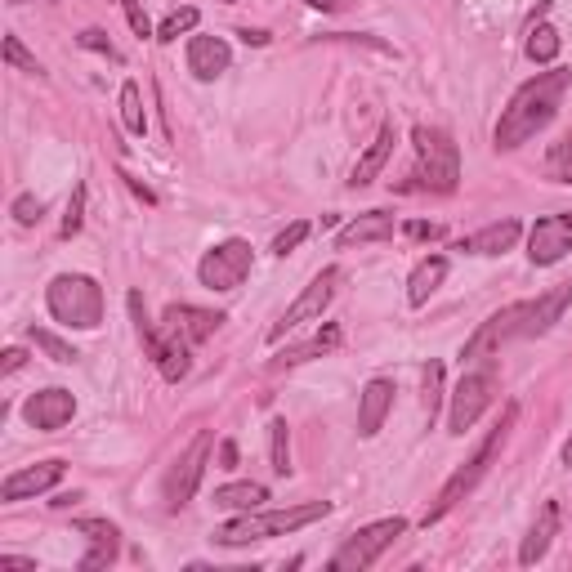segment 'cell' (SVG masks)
I'll return each mask as SVG.
<instances>
[{"label": "cell", "instance_id": "cell-1", "mask_svg": "<svg viewBox=\"0 0 572 572\" xmlns=\"http://www.w3.org/2000/svg\"><path fill=\"white\" fill-rule=\"evenodd\" d=\"M568 300H572V282H559L555 291L537 295V300H519V304H510V309L492 313V318L483 322V327L474 331L470 340H465L461 362H465V367H474V362H488V358H497L505 345H514V340L546 336V331L555 327L559 318H564Z\"/></svg>", "mask_w": 572, "mask_h": 572}, {"label": "cell", "instance_id": "cell-2", "mask_svg": "<svg viewBox=\"0 0 572 572\" xmlns=\"http://www.w3.org/2000/svg\"><path fill=\"white\" fill-rule=\"evenodd\" d=\"M568 85H572V68H550V72H537L532 81H523L497 121V135H492L497 152L523 148L528 139H537L555 121V112L564 108Z\"/></svg>", "mask_w": 572, "mask_h": 572}, {"label": "cell", "instance_id": "cell-3", "mask_svg": "<svg viewBox=\"0 0 572 572\" xmlns=\"http://www.w3.org/2000/svg\"><path fill=\"white\" fill-rule=\"evenodd\" d=\"M322 514H331V501H309V505H291V510H242L237 519L219 523L211 532L215 546H251V541H273V537H291V532L318 523Z\"/></svg>", "mask_w": 572, "mask_h": 572}, {"label": "cell", "instance_id": "cell-4", "mask_svg": "<svg viewBox=\"0 0 572 572\" xmlns=\"http://www.w3.org/2000/svg\"><path fill=\"white\" fill-rule=\"evenodd\" d=\"M514 416H519V407L510 403V407H505V412H501V421L488 429V438H483V443L474 447V456H470V461H465L461 470H456L452 479L443 483V492H438V501L429 505V514H425V528H429V523H438V519H443V514H452L456 505H461V501L470 497L474 488H479V479L492 470V461H497V452H501L505 434H510V429H514Z\"/></svg>", "mask_w": 572, "mask_h": 572}, {"label": "cell", "instance_id": "cell-5", "mask_svg": "<svg viewBox=\"0 0 572 572\" xmlns=\"http://www.w3.org/2000/svg\"><path fill=\"white\" fill-rule=\"evenodd\" d=\"M45 304H50L54 322L76 331H94L103 322V286L85 273H59L45 291Z\"/></svg>", "mask_w": 572, "mask_h": 572}, {"label": "cell", "instance_id": "cell-6", "mask_svg": "<svg viewBox=\"0 0 572 572\" xmlns=\"http://www.w3.org/2000/svg\"><path fill=\"white\" fill-rule=\"evenodd\" d=\"M412 143H416V179H421L425 193H456V184H461V152H456L452 135L438 126H416Z\"/></svg>", "mask_w": 572, "mask_h": 572}, {"label": "cell", "instance_id": "cell-7", "mask_svg": "<svg viewBox=\"0 0 572 572\" xmlns=\"http://www.w3.org/2000/svg\"><path fill=\"white\" fill-rule=\"evenodd\" d=\"M126 304H130V318H135V331H139L143 349H148V358L157 362V371L170 380V385H179V380L188 376V367H193V358H188V345H184V340H175V336H166L157 322H148L139 291H130Z\"/></svg>", "mask_w": 572, "mask_h": 572}, {"label": "cell", "instance_id": "cell-8", "mask_svg": "<svg viewBox=\"0 0 572 572\" xmlns=\"http://www.w3.org/2000/svg\"><path fill=\"white\" fill-rule=\"evenodd\" d=\"M403 532H407V519H398V514H394V519L367 523V528H358L354 537H349L345 546L331 555L327 568H331V572H362V568H371L389 546H394L398 537H403Z\"/></svg>", "mask_w": 572, "mask_h": 572}, {"label": "cell", "instance_id": "cell-9", "mask_svg": "<svg viewBox=\"0 0 572 572\" xmlns=\"http://www.w3.org/2000/svg\"><path fill=\"white\" fill-rule=\"evenodd\" d=\"M251 264H255L251 242L228 237V242H219V246H211V251L202 255L197 278H202V286H211V291H237V286L246 282V273H251Z\"/></svg>", "mask_w": 572, "mask_h": 572}, {"label": "cell", "instance_id": "cell-10", "mask_svg": "<svg viewBox=\"0 0 572 572\" xmlns=\"http://www.w3.org/2000/svg\"><path fill=\"white\" fill-rule=\"evenodd\" d=\"M492 394H497V371H465L461 385L452 389V412H447V429L452 434H465L483 412H488Z\"/></svg>", "mask_w": 572, "mask_h": 572}, {"label": "cell", "instance_id": "cell-11", "mask_svg": "<svg viewBox=\"0 0 572 572\" xmlns=\"http://www.w3.org/2000/svg\"><path fill=\"white\" fill-rule=\"evenodd\" d=\"M211 443H215L211 429H202V434H197L193 443L184 447V456L170 465V474H166V505H170V510H184V505L193 501L197 483H202V474H206V456H211Z\"/></svg>", "mask_w": 572, "mask_h": 572}, {"label": "cell", "instance_id": "cell-12", "mask_svg": "<svg viewBox=\"0 0 572 572\" xmlns=\"http://www.w3.org/2000/svg\"><path fill=\"white\" fill-rule=\"evenodd\" d=\"M336 282H340V269H322L318 278H313L309 286H304L300 295H295V304L282 313L278 322H273V331H269V340H282L286 331H295V327H304V322H313L322 309L331 304V295H336Z\"/></svg>", "mask_w": 572, "mask_h": 572}, {"label": "cell", "instance_id": "cell-13", "mask_svg": "<svg viewBox=\"0 0 572 572\" xmlns=\"http://www.w3.org/2000/svg\"><path fill=\"white\" fill-rule=\"evenodd\" d=\"M568 251H572V211L546 215V219L532 224V233H528V260L532 264L550 269V264H559Z\"/></svg>", "mask_w": 572, "mask_h": 572}, {"label": "cell", "instance_id": "cell-14", "mask_svg": "<svg viewBox=\"0 0 572 572\" xmlns=\"http://www.w3.org/2000/svg\"><path fill=\"white\" fill-rule=\"evenodd\" d=\"M219 322H224V313H211V309H197V304H170L166 313H161V331L175 340H184L188 349L202 345V340H211L219 331Z\"/></svg>", "mask_w": 572, "mask_h": 572}, {"label": "cell", "instance_id": "cell-15", "mask_svg": "<svg viewBox=\"0 0 572 572\" xmlns=\"http://www.w3.org/2000/svg\"><path fill=\"white\" fill-rule=\"evenodd\" d=\"M23 416L32 429H45V434H54V429H63L76 416V398L68 389H41V394H32L23 403Z\"/></svg>", "mask_w": 572, "mask_h": 572}, {"label": "cell", "instance_id": "cell-16", "mask_svg": "<svg viewBox=\"0 0 572 572\" xmlns=\"http://www.w3.org/2000/svg\"><path fill=\"white\" fill-rule=\"evenodd\" d=\"M63 470H68V465H63V461H41V465H27V470L9 474V479L0 483V501H27V497H41V492H50L54 483L63 479Z\"/></svg>", "mask_w": 572, "mask_h": 572}, {"label": "cell", "instance_id": "cell-17", "mask_svg": "<svg viewBox=\"0 0 572 572\" xmlns=\"http://www.w3.org/2000/svg\"><path fill=\"white\" fill-rule=\"evenodd\" d=\"M228 63H233V50L219 36H193L188 41V72L197 81H215L219 72H228Z\"/></svg>", "mask_w": 572, "mask_h": 572}, {"label": "cell", "instance_id": "cell-18", "mask_svg": "<svg viewBox=\"0 0 572 572\" xmlns=\"http://www.w3.org/2000/svg\"><path fill=\"white\" fill-rule=\"evenodd\" d=\"M389 407H394V385H389V380H367V389H362V398H358V434L376 438Z\"/></svg>", "mask_w": 572, "mask_h": 572}, {"label": "cell", "instance_id": "cell-19", "mask_svg": "<svg viewBox=\"0 0 572 572\" xmlns=\"http://www.w3.org/2000/svg\"><path fill=\"white\" fill-rule=\"evenodd\" d=\"M519 233H523L519 219H497V224H488V228H479V233L461 237V246H456V251H465V255H505L514 242H519Z\"/></svg>", "mask_w": 572, "mask_h": 572}, {"label": "cell", "instance_id": "cell-20", "mask_svg": "<svg viewBox=\"0 0 572 572\" xmlns=\"http://www.w3.org/2000/svg\"><path fill=\"white\" fill-rule=\"evenodd\" d=\"M72 528H76V532H85V537L94 541V550L81 559V568H85V572H90V568H103V564H112V559H117V546H121L117 523H108V519H76Z\"/></svg>", "mask_w": 572, "mask_h": 572}, {"label": "cell", "instance_id": "cell-21", "mask_svg": "<svg viewBox=\"0 0 572 572\" xmlns=\"http://www.w3.org/2000/svg\"><path fill=\"white\" fill-rule=\"evenodd\" d=\"M394 143H398V130H394V121H385V126L376 130V139H371V148L358 157L354 175H349V188H367L371 179L385 170V161H389V152H394Z\"/></svg>", "mask_w": 572, "mask_h": 572}, {"label": "cell", "instance_id": "cell-22", "mask_svg": "<svg viewBox=\"0 0 572 572\" xmlns=\"http://www.w3.org/2000/svg\"><path fill=\"white\" fill-rule=\"evenodd\" d=\"M389 233H394V215L367 211V215L349 219V224L340 228V233H336V246H340V251H354V246H367V242H385Z\"/></svg>", "mask_w": 572, "mask_h": 572}, {"label": "cell", "instance_id": "cell-23", "mask_svg": "<svg viewBox=\"0 0 572 572\" xmlns=\"http://www.w3.org/2000/svg\"><path fill=\"white\" fill-rule=\"evenodd\" d=\"M555 532H559V505L546 501V505H541V514H537V523L528 528V537H523V546H519V564H523V568L537 564V559L550 550Z\"/></svg>", "mask_w": 572, "mask_h": 572}, {"label": "cell", "instance_id": "cell-24", "mask_svg": "<svg viewBox=\"0 0 572 572\" xmlns=\"http://www.w3.org/2000/svg\"><path fill=\"white\" fill-rule=\"evenodd\" d=\"M443 278H447V260L443 255H425V260L412 269V278H407V304H412V309L429 304V295L443 286Z\"/></svg>", "mask_w": 572, "mask_h": 572}, {"label": "cell", "instance_id": "cell-25", "mask_svg": "<svg viewBox=\"0 0 572 572\" xmlns=\"http://www.w3.org/2000/svg\"><path fill=\"white\" fill-rule=\"evenodd\" d=\"M269 501V488L264 483H228V488H215V505L219 510H260Z\"/></svg>", "mask_w": 572, "mask_h": 572}, {"label": "cell", "instance_id": "cell-26", "mask_svg": "<svg viewBox=\"0 0 572 572\" xmlns=\"http://www.w3.org/2000/svg\"><path fill=\"white\" fill-rule=\"evenodd\" d=\"M340 345V327L331 322V327H322L318 336L309 340V345H300V349H286V354L273 358V367H295V362H309V358H318V354H327V349H336Z\"/></svg>", "mask_w": 572, "mask_h": 572}, {"label": "cell", "instance_id": "cell-27", "mask_svg": "<svg viewBox=\"0 0 572 572\" xmlns=\"http://www.w3.org/2000/svg\"><path fill=\"white\" fill-rule=\"evenodd\" d=\"M559 45H564V41H559L555 27H550V23H537V27L528 32V59L541 63V68H550V63L559 59Z\"/></svg>", "mask_w": 572, "mask_h": 572}, {"label": "cell", "instance_id": "cell-28", "mask_svg": "<svg viewBox=\"0 0 572 572\" xmlns=\"http://www.w3.org/2000/svg\"><path fill=\"white\" fill-rule=\"evenodd\" d=\"M121 121H126L130 135H143V130H148V117H143V94H139L135 81L121 85Z\"/></svg>", "mask_w": 572, "mask_h": 572}, {"label": "cell", "instance_id": "cell-29", "mask_svg": "<svg viewBox=\"0 0 572 572\" xmlns=\"http://www.w3.org/2000/svg\"><path fill=\"white\" fill-rule=\"evenodd\" d=\"M27 336H32V345L41 349L45 358L63 362V367H68V362H76V358H81V354H76V349L68 345V340H59V336H54V331H45V327H32V331H27Z\"/></svg>", "mask_w": 572, "mask_h": 572}, {"label": "cell", "instance_id": "cell-30", "mask_svg": "<svg viewBox=\"0 0 572 572\" xmlns=\"http://www.w3.org/2000/svg\"><path fill=\"white\" fill-rule=\"evenodd\" d=\"M193 27H197V9L184 5V9H175V14H170L166 23L157 27V41H179V36L193 32Z\"/></svg>", "mask_w": 572, "mask_h": 572}, {"label": "cell", "instance_id": "cell-31", "mask_svg": "<svg viewBox=\"0 0 572 572\" xmlns=\"http://www.w3.org/2000/svg\"><path fill=\"white\" fill-rule=\"evenodd\" d=\"M0 50H5V63H9V68L41 76V63H36V54H27V50H23V41H18V36H5V41H0Z\"/></svg>", "mask_w": 572, "mask_h": 572}, {"label": "cell", "instance_id": "cell-32", "mask_svg": "<svg viewBox=\"0 0 572 572\" xmlns=\"http://www.w3.org/2000/svg\"><path fill=\"white\" fill-rule=\"evenodd\" d=\"M438 403H443V362H429L425 367V412H429V425L438 416Z\"/></svg>", "mask_w": 572, "mask_h": 572}, {"label": "cell", "instance_id": "cell-33", "mask_svg": "<svg viewBox=\"0 0 572 572\" xmlns=\"http://www.w3.org/2000/svg\"><path fill=\"white\" fill-rule=\"evenodd\" d=\"M550 175H555L559 184H572V130L550 148Z\"/></svg>", "mask_w": 572, "mask_h": 572}, {"label": "cell", "instance_id": "cell-34", "mask_svg": "<svg viewBox=\"0 0 572 572\" xmlns=\"http://www.w3.org/2000/svg\"><path fill=\"white\" fill-rule=\"evenodd\" d=\"M309 233H313V224H309V219H295V224H286L282 233L273 237V255H291L295 246H300Z\"/></svg>", "mask_w": 572, "mask_h": 572}, {"label": "cell", "instance_id": "cell-35", "mask_svg": "<svg viewBox=\"0 0 572 572\" xmlns=\"http://www.w3.org/2000/svg\"><path fill=\"white\" fill-rule=\"evenodd\" d=\"M269 434H273V470L291 474V438H286V421H273Z\"/></svg>", "mask_w": 572, "mask_h": 572}, {"label": "cell", "instance_id": "cell-36", "mask_svg": "<svg viewBox=\"0 0 572 572\" xmlns=\"http://www.w3.org/2000/svg\"><path fill=\"white\" fill-rule=\"evenodd\" d=\"M81 224H85V184H76V188H72V202H68V215H63V228H59V233H63V237H72V233H81Z\"/></svg>", "mask_w": 572, "mask_h": 572}, {"label": "cell", "instance_id": "cell-37", "mask_svg": "<svg viewBox=\"0 0 572 572\" xmlns=\"http://www.w3.org/2000/svg\"><path fill=\"white\" fill-rule=\"evenodd\" d=\"M81 45H85V50H94V54H108L112 63H121V50L108 41V32H99V27H85V32H81Z\"/></svg>", "mask_w": 572, "mask_h": 572}, {"label": "cell", "instance_id": "cell-38", "mask_svg": "<svg viewBox=\"0 0 572 572\" xmlns=\"http://www.w3.org/2000/svg\"><path fill=\"white\" fill-rule=\"evenodd\" d=\"M41 211H45V206H41V197H36V193H23V197L14 202V219H18L23 228L41 224Z\"/></svg>", "mask_w": 572, "mask_h": 572}, {"label": "cell", "instance_id": "cell-39", "mask_svg": "<svg viewBox=\"0 0 572 572\" xmlns=\"http://www.w3.org/2000/svg\"><path fill=\"white\" fill-rule=\"evenodd\" d=\"M121 5H126V18H130V27H135V36H152V23H148L139 0H121Z\"/></svg>", "mask_w": 572, "mask_h": 572}, {"label": "cell", "instance_id": "cell-40", "mask_svg": "<svg viewBox=\"0 0 572 572\" xmlns=\"http://www.w3.org/2000/svg\"><path fill=\"white\" fill-rule=\"evenodd\" d=\"M438 233H443V228H438V224H421V219H412V224H407V237H416V242H434Z\"/></svg>", "mask_w": 572, "mask_h": 572}, {"label": "cell", "instance_id": "cell-41", "mask_svg": "<svg viewBox=\"0 0 572 572\" xmlns=\"http://www.w3.org/2000/svg\"><path fill=\"white\" fill-rule=\"evenodd\" d=\"M23 362H27L23 349H5V362H0V371H5V376H14V371L23 367Z\"/></svg>", "mask_w": 572, "mask_h": 572}, {"label": "cell", "instance_id": "cell-42", "mask_svg": "<svg viewBox=\"0 0 572 572\" xmlns=\"http://www.w3.org/2000/svg\"><path fill=\"white\" fill-rule=\"evenodd\" d=\"M219 470H237V443H219Z\"/></svg>", "mask_w": 572, "mask_h": 572}, {"label": "cell", "instance_id": "cell-43", "mask_svg": "<svg viewBox=\"0 0 572 572\" xmlns=\"http://www.w3.org/2000/svg\"><path fill=\"white\" fill-rule=\"evenodd\" d=\"M313 9H322V14H340V9H349L354 0H309Z\"/></svg>", "mask_w": 572, "mask_h": 572}, {"label": "cell", "instance_id": "cell-44", "mask_svg": "<svg viewBox=\"0 0 572 572\" xmlns=\"http://www.w3.org/2000/svg\"><path fill=\"white\" fill-rule=\"evenodd\" d=\"M237 36H242L246 45H269V32H260V27H242Z\"/></svg>", "mask_w": 572, "mask_h": 572}, {"label": "cell", "instance_id": "cell-45", "mask_svg": "<svg viewBox=\"0 0 572 572\" xmlns=\"http://www.w3.org/2000/svg\"><path fill=\"white\" fill-rule=\"evenodd\" d=\"M76 501V492H63V497H54L50 505H54V510H63V505H72Z\"/></svg>", "mask_w": 572, "mask_h": 572}, {"label": "cell", "instance_id": "cell-46", "mask_svg": "<svg viewBox=\"0 0 572 572\" xmlns=\"http://www.w3.org/2000/svg\"><path fill=\"white\" fill-rule=\"evenodd\" d=\"M564 465H572V438L564 443Z\"/></svg>", "mask_w": 572, "mask_h": 572}, {"label": "cell", "instance_id": "cell-47", "mask_svg": "<svg viewBox=\"0 0 572 572\" xmlns=\"http://www.w3.org/2000/svg\"><path fill=\"white\" fill-rule=\"evenodd\" d=\"M9 5H23V0H9Z\"/></svg>", "mask_w": 572, "mask_h": 572}, {"label": "cell", "instance_id": "cell-48", "mask_svg": "<svg viewBox=\"0 0 572 572\" xmlns=\"http://www.w3.org/2000/svg\"><path fill=\"white\" fill-rule=\"evenodd\" d=\"M224 5H233V0H224Z\"/></svg>", "mask_w": 572, "mask_h": 572}]
</instances>
